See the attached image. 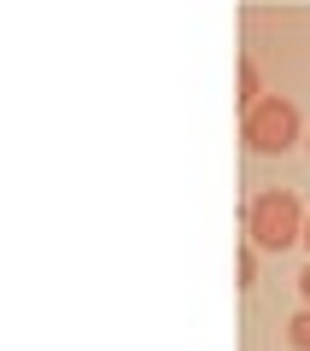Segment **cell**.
<instances>
[{
  "instance_id": "cell-1",
  "label": "cell",
  "mask_w": 310,
  "mask_h": 351,
  "mask_svg": "<svg viewBox=\"0 0 310 351\" xmlns=\"http://www.w3.org/2000/svg\"><path fill=\"white\" fill-rule=\"evenodd\" d=\"M293 334H298V339H305V346H310V316H305V322H298V328H293Z\"/></svg>"
},
{
  "instance_id": "cell-2",
  "label": "cell",
  "mask_w": 310,
  "mask_h": 351,
  "mask_svg": "<svg viewBox=\"0 0 310 351\" xmlns=\"http://www.w3.org/2000/svg\"><path fill=\"white\" fill-rule=\"evenodd\" d=\"M305 287H310V281H305Z\"/></svg>"
}]
</instances>
